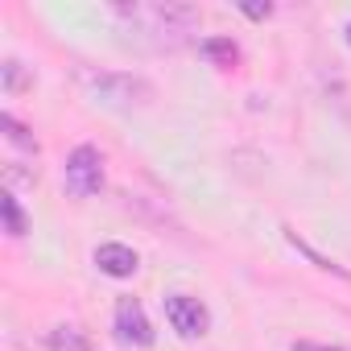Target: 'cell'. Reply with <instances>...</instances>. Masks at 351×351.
<instances>
[{
	"label": "cell",
	"instance_id": "cell-1",
	"mask_svg": "<svg viewBox=\"0 0 351 351\" xmlns=\"http://www.w3.org/2000/svg\"><path fill=\"white\" fill-rule=\"evenodd\" d=\"M116 21L141 38H153L157 46H178L195 25H199V9L191 5H116L112 9Z\"/></svg>",
	"mask_w": 351,
	"mask_h": 351
},
{
	"label": "cell",
	"instance_id": "cell-2",
	"mask_svg": "<svg viewBox=\"0 0 351 351\" xmlns=\"http://www.w3.org/2000/svg\"><path fill=\"white\" fill-rule=\"evenodd\" d=\"M79 87L112 108V112H132V108H145L153 99V83L141 79V75H124V71H95V66H79Z\"/></svg>",
	"mask_w": 351,
	"mask_h": 351
},
{
	"label": "cell",
	"instance_id": "cell-3",
	"mask_svg": "<svg viewBox=\"0 0 351 351\" xmlns=\"http://www.w3.org/2000/svg\"><path fill=\"white\" fill-rule=\"evenodd\" d=\"M104 186V157L95 145H75L66 157V191L75 199H91Z\"/></svg>",
	"mask_w": 351,
	"mask_h": 351
},
{
	"label": "cell",
	"instance_id": "cell-4",
	"mask_svg": "<svg viewBox=\"0 0 351 351\" xmlns=\"http://www.w3.org/2000/svg\"><path fill=\"white\" fill-rule=\"evenodd\" d=\"M165 322L182 339H203L207 326H211V310L199 298H191V293H169L165 298Z\"/></svg>",
	"mask_w": 351,
	"mask_h": 351
},
{
	"label": "cell",
	"instance_id": "cell-5",
	"mask_svg": "<svg viewBox=\"0 0 351 351\" xmlns=\"http://www.w3.org/2000/svg\"><path fill=\"white\" fill-rule=\"evenodd\" d=\"M112 326H116V339L124 347H153V322L145 314V306L136 298H120L116 302V314H112Z\"/></svg>",
	"mask_w": 351,
	"mask_h": 351
},
{
	"label": "cell",
	"instance_id": "cell-6",
	"mask_svg": "<svg viewBox=\"0 0 351 351\" xmlns=\"http://www.w3.org/2000/svg\"><path fill=\"white\" fill-rule=\"evenodd\" d=\"M95 269L99 273H108V277H132L136 269H141V261H136V252L128 248V244H99L95 248Z\"/></svg>",
	"mask_w": 351,
	"mask_h": 351
},
{
	"label": "cell",
	"instance_id": "cell-7",
	"mask_svg": "<svg viewBox=\"0 0 351 351\" xmlns=\"http://www.w3.org/2000/svg\"><path fill=\"white\" fill-rule=\"evenodd\" d=\"M0 215H5V232H9L13 240H21V236L29 232V223H25V211H21V203H17V195H13V191H5V195H0Z\"/></svg>",
	"mask_w": 351,
	"mask_h": 351
},
{
	"label": "cell",
	"instance_id": "cell-8",
	"mask_svg": "<svg viewBox=\"0 0 351 351\" xmlns=\"http://www.w3.org/2000/svg\"><path fill=\"white\" fill-rule=\"evenodd\" d=\"M50 347H54V351H95L91 339H87L79 326H54V330H50Z\"/></svg>",
	"mask_w": 351,
	"mask_h": 351
},
{
	"label": "cell",
	"instance_id": "cell-9",
	"mask_svg": "<svg viewBox=\"0 0 351 351\" xmlns=\"http://www.w3.org/2000/svg\"><path fill=\"white\" fill-rule=\"evenodd\" d=\"M0 128H5V136H9L17 149H25V153H34V157H38V141H34V132H29L17 116H9V112H5V116H0Z\"/></svg>",
	"mask_w": 351,
	"mask_h": 351
},
{
	"label": "cell",
	"instance_id": "cell-10",
	"mask_svg": "<svg viewBox=\"0 0 351 351\" xmlns=\"http://www.w3.org/2000/svg\"><path fill=\"white\" fill-rule=\"evenodd\" d=\"M203 50H207V58H215L219 66H232V62H236V46H232V42H223V38L203 42Z\"/></svg>",
	"mask_w": 351,
	"mask_h": 351
},
{
	"label": "cell",
	"instance_id": "cell-11",
	"mask_svg": "<svg viewBox=\"0 0 351 351\" xmlns=\"http://www.w3.org/2000/svg\"><path fill=\"white\" fill-rule=\"evenodd\" d=\"M21 87H25V71L17 58H9L5 62V91H21Z\"/></svg>",
	"mask_w": 351,
	"mask_h": 351
},
{
	"label": "cell",
	"instance_id": "cell-12",
	"mask_svg": "<svg viewBox=\"0 0 351 351\" xmlns=\"http://www.w3.org/2000/svg\"><path fill=\"white\" fill-rule=\"evenodd\" d=\"M289 351H347V347H330V343H310V339H298V343H289Z\"/></svg>",
	"mask_w": 351,
	"mask_h": 351
},
{
	"label": "cell",
	"instance_id": "cell-13",
	"mask_svg": "<svg viewBox=\"0 0 351 351\" xmlns=\"http://www.w3.org/2000/svg\"><path fill=\"white\" fill-rule=\"evenodd\" d=\"M240 13H248V17H256V21H261V17H269V13H273V5H240Z\"/></svg>",
	"mask_w": 351,
	"mask_h": 351
},
{
	"label": "cell",
	"instance_id": "cell-14",
	"mask_svg": "<svg viewBox=\"0 0 351 351\" xmlns=\"http://www.w3.org/2000/svg\"><path fill=\"white\" fill-rule=\"evenodd\" d=\"M347 46H351V25H347Z\"/></svg>",
	"mask_w": 351,
	"mask_h": 351
}]
</instances>
